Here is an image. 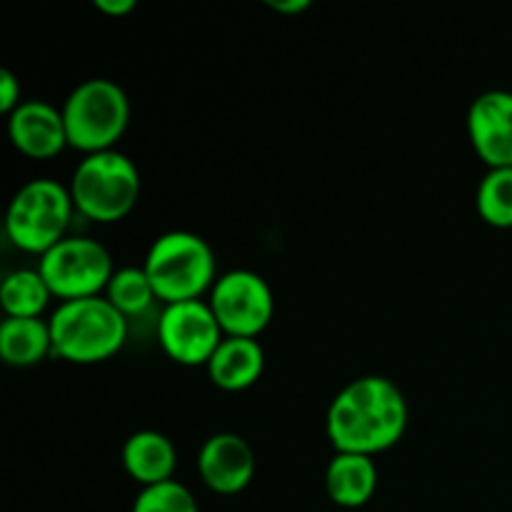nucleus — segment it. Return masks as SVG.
I'll use <instances>...</instances> for the list:
<instances>
[{
    "mask_svg": "<svg viewBox=\"0 0 512 512\" xmlns=\"http://www.w3.org/2000/svg\"><path fill=\"white\" fill-rule=\"evenodd\" d=\"M8 138L13 148L28 158H55L68 148L63 110L48 100H23L8 115Z\"/></svg>",
    "mask_w": 512,
    "mask_h": 512,
    "instance_id": "f8f14e48",
    "label": "nucleus"
},
{
    "mask_svg": "<svg viewBox=\"0 0 512 512\" xmlns=\"http://www.w3.org/2000/svg\"><path fill=\"white\" fill-rule=\"evenodd\" d=\"M208 303L225 338H258L275 313V298L268 280L245 268L220 275L210 290Z\"/></svg>",
    "mask_w": 512,
    "mask_h": 512,
    "instance_id": "6e6552de",
    "label": "nucleus"
},
{
    "mask_svg": "<svg viewBox=\"0 0 512 512\" xmlns=\"http://www.w3.org/2000/svg\"><path fill=\"white\" fill-rule=\"evenodd\" d=\"M310 5H313L310 0H268V8L283 15H300L310 10Z\"/></svg>",
    "mask_w": 512,
    "mask_h": 512,
    "instance_id": "5701e85b",
    "label": "nucleus"
},
{
    "mask_svg": "<svg viewBox=\"0 0 512 512\" xmlns=\"http://www.w3.org/2000/svg\"><path fill=\"white\" fill-rule=\"evenodd\" d=\"M408 420L410 410L403 390L383 375H363L350 380L333 398L325 433L335 453L375 458L403 440Z\"/></svg>",
    "mask_w": 512,
    "mask_h": 512,
    "instance_id": "f257e3e1",
    "label": "nucleus"
},
{
    "mask_svg": "<svg viewBox=\"0 0 512 512\" xmlns=\"http://www.w3.org/2000/svg\"><path fill=\"white\" fill-rule=\"evenodd\" d=\"M95 8L100 13L110 15V18H123V15L133 13L138 8V3L135 0H95Z\"/></svg>",
    "mask_w": 512,
    "mask_h": 512,
    "instance_id": "4be33fe9",
    "label": "nucleus"
},
{
    "mask_svg": "<svg viewBox=\"0 0 512 512\" xmlns=\"http://www.w3.org/2000/svg\"><path fill=\"white\" fill-rule=\"evenodd\" d=\"M38 270L60 303L103 295L115 273L108 248L88 235H68L60 240L40 255Z\"/></svg>",
    "mask_w": 512,
    "mask_h": 512,
    "instance_id": "0eeeda50",
    "label": "nucleus"
},
{
    "mask_svg": "<svg viewBox=\"0 0 512 512\" xmlns=\"http://www.w3.org/2000/svg\"><path fill=\"white\" fill-rule=\"evenodd\" d=\"M143 270L163 305L200 300L218 280L213 248L190 230H168L158 235L145 255Z\"/></svg>",
    "mask_w": 512,
    "mask_h": 512,
    "instance_id": "7ed1b4c3",
    "label": "nucleus"
},
{
    "mask_svg": "<svg viewBox=\"0 0 512 512\" xmlns=\"http://www.w3.org/2000/svg\"><path fill=\"white\" fill-rule=\"evenodd\" d=\"M198 475L218 495H238L253 483L255 453L238 433H215L200 445Z\"/></svg>",
    "mask_w": 512,
    "mask_h": 512,
    "instance_id": "9b49d317",
    "label": "nucleus"
},
{
    "mask_svg": "<svg viewBox=\"0 0 512 512\" xmlns=\"http://www.w3.org/2000/svg\"><path fill=\"white\" fill-rule=\"evenodd\" d=\"M480 218L500 230L512 228V168H488L475 195Z\"/></svg>",
    "mask_w": 512,
    "mask_h": 512,
    "instance_id": "6ab92c4d",
    "label": "nucleus"
},
{
    "mask_svg": "<svg viewBox=\"0 0 512 512\" xmlns=\"http://www.w3.org/2000/svg\"><path fill=\"white\" fill-rule=\"evenodd\" d=\"M103 295L125 315V318L143 315L145 310L158 300L153 283H150L143 265H140V268L138 265H128V268L115 270Z\"/></svg>",
    "mask_w": 512,
    "mask_h": 512,
    "instance_id": "a211bd4d",
    "label": "nucleus"
},
{
    "mask_svg": "<svg viewBox=\"0 0 512 512\" xmlns=\"http://www.w3.org/2000/svg\"><path fill=\"white\" fill-rule=\"evenodd\" d=\"M20 103H23V98H20L18 78H15L13 70L3 68L0 70V110L10 115Z\"/></svg>",
    "mask_w": 512,
    "mask_h": 512,
    "instance_id": "412c9836",
    "label": "nucleus"
},
{
    "mask_svg": "<svg viewBox=\"0 0 512 512\" xmlns=\"http://www.w3.org/2000/svg\"><path fill=\"white\" fill-rule=\"evenodd\" d=\"M48 323L53 355L73 365L103 363L128 340V318L105 295L65 300Z\"/></svg>",
    "mask_w": 512,
    "mask_h": 512,
    "instance_id": "f03ea898",
    "label": "nucleus"
},
{
    "mask_svg": "<svg viewBox=\"0 0 512 512\" xmlns=\"http://www.w3.org/2000/svg\"><path fill=\"white\" fill-rule=\"evenodd\" d=\"M73 195L53 178L28 180L13 195L5 213V233L23 253L45 255L53 245L68 238Z\"/></svg>",
    "mask_w": 512,
    "mask_h": 512,
    "instance_id": "423d86ee",
    "label": "nucleus"
},
{
    "mask_svg": "<svg viewBox=\"0 0 512 512\" xmlns=\"http://www.w3.org/2000/svg\"><path fill=\"white\" fill-rule=\"evenodd\" d=\"M53 353L50 323L43 318H3L0 358L13 368H33Z\"/></svg>",
    "mask_w": 512,
    "mask_h": 512,
    "instance_id": "dca6fc26",
    "label": "nucleus"
},
{
    "mask_svg": "<svg viewBox=\"0 0 512 512\" xmlns=\"http://www.w3.org/2000/svg\"><path fill=\"white\" fill-rule=\"evenodd\" d=\"M225 333L208 300H185L163 305L158 320V340L165 355L185 368L208 365Z\"/></svg>",
    "mask_w": 512,
    "mask_h": 512,
    "instance_id": "1a4fd4ad",
    "label": "nucleus"
},
{
    "mask_svg": "<svg viewBox=\"0 0 512 512\" xmlns=\"http://www.w3.org/2000/svg\"><path fill=\"white\" fill-rule=\"evenodd\" d=\"M50 298L53 293L38 268L13 270L0 285V305L5 318H43Z\"/></svg>",
    "mask_w": 512,
    "mask_h": 512,
    "instance_id": "f3484780",
    "label": "nucleus"
},
{
    "mask_svg": "<svg viewBox=\"0 0 512 512\" xmlns=\"http://www.w3.org/2000/svg\"><path fill=\"white\" fill-rule=\"evenodd\" d=\"M68 145L85 155L113 150L130 123L128 93L110 78H88L63 103Z\"/></svg>",
    "mask_w": 512,
    "mask_h": 512,
    "instance_id": "39448f33",
    "label": "nucleus"
},
{
    "mask_svg": "<svg viewBox=\"0 0 512 512\" xmlns=\"http://www.w3.org/2000/svg\"><path fill=\"white\" fill-rule=\"evenodd\" d=\"M325 490L340 508H363L378 490V465L370 455L335 453L325 470Z\"/></svg>",
    "mask_w": 512,
    "mask_h": 512,
    "instance_id": "2eb2a0df",
    "label": "nucleus"
},
{
    "mask_svg": "<svg viewBox=\"0 0 512 512\" xmlns=\"http://www.w3.org/2000/svg\"><path fill=\"white\" fill-rule=\"evenodd\" d=\"M120 463L140 488H150L173 480L178 453L168 435L158 430H138L123 443Z\"/></svg>",
    "mask_w": 512,
    "mask_h": 512,
    "instance_id": "ddd939ff",
    "label": "nucleus"
},
{
    "mask_svg": "<svg viewBox=\"0 0 512 512\" xmlns=\"http://www.w3.org/2000/svg\"><path fill=\"white\" fill-rule=\"evenodd\" d=\"M130 512H200L195 495L178 480L140 488Z\"/></svg>",
    "mask_w": 512,
    "mask_h": 512,
    "instance_id": "aec40b11",
    "label": "nucleus"
},
{
    "mask_svg": "<svg viewBox=\"0 0 512 512\" xmlns=\"http://www.w3.org/2000/svg\"><path fill=\"white\" fill-rule=\"evenodd\" d=\"M468 138L488 168H512L510 90H485L470 103Z\"/></svg>",
    "mask_w": 512,
    "mask_h": 512,
    "instance_id": "9d476101",
    "label": "nucleus"
},
{
    "mask_svg": "<svg viewBox=\"0 0 512 512\" xmlns=\"http://www.w3.org/2000/svg\"><path fill=\"white\" fill-rule=\"evenodd\" d=\"M205 368L215 388L240 393L253 388L263 375L265 350L258 338H223Z\"/></svg>",
    "mask_w": 512,
    "mask_h": 512,
    "instance_id": "4468645a",
    "label": "nucleus"
},
{
    "mask_svg": "<svg viewBox=\"0 0 512 512\" xmlns=\"http://www.w3.org/2000/svg\"><path fill=\"white\" fill-rule=\"evenodd\" d=\"M73 205L83 218L95 223H118L133 213L140 200V170L120 150L85 155L73 170L68 185Z\"/></svg>",
    "mask_w": 512,
    "mask_h": 512,
    "instance_id": "20e7f679",
    "label": "nucleus"
}]
</instances>
